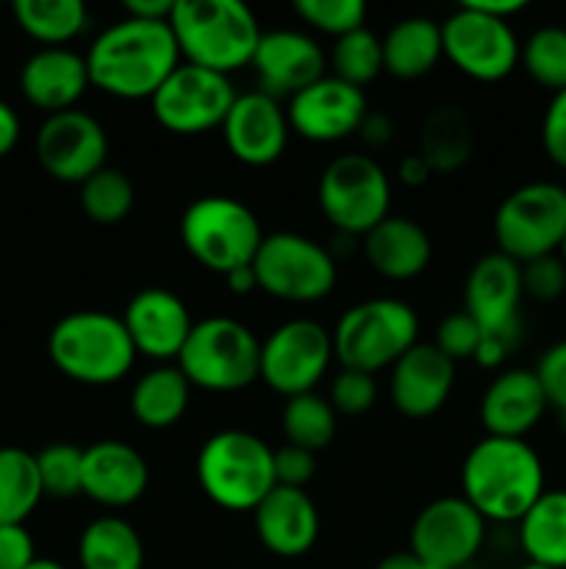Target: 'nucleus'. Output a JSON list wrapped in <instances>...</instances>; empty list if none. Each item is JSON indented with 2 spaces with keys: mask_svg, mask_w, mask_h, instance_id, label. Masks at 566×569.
Returning <instances> with one entry per match:
<instances>
[{
  "mask_svg": "<svg viewBox=\"0 0 566 569\" xmlns=\"http://www.w3.org/2000/svg\"><path fill=\"white\" fill-rule=\"evenodd\" d=\"M89 83L120 100H150L181 64L170 22L122 17L87 50Z\"/></svg>",
  "mask_w": 566,
  "mask_h": 569,
  "instance_id": "f257e3e1",
  "label": "nucleus"
},
{
  "mask_svg": "<svg viewBox=\"0 0 566 569\" xmlns=\"http://www.w3.org/2000/svg\"><path fill=\"white\" fill-rule=\"evenodd\" d=\"M461 489L486 522H519L547 492L542 456L527 439L483 437L461 465Z\"/></svg>",
  "mask_w": 566,
  "mask_h": 569,
  "instance_id": "f03ea898",
  "label": "nucleus"
},
{
  "mask_svg": "<svg viewBox=\"0 0 566 569\" xmlns=\"http://www.w3.org/2000/svg\"><path fill=\"white\" fill-rule=\"evenodd\" d=\"M170 28L186 64L222 76L247 67L264 33L242 0H175Z\"/></svg>",
  "mask_w": 566,
  "mask_h": 569,
  "instance_id": "7ed1b4c3",
  "label": "nucleus"
},
{
  "mask_svg": "<svg viewBox=\"0 0 566 569\" xmlns=\"http://www.w3.org/2000/svg\"><path fill=\"white\" fill-rule=\"evenodd\" d=\"M48 356L55 370L83 387L120 383L137 361L122 317L83 309L61 317L48 337Z\"/></svg>",
  "mask_w": 566,
  "mask_h": 569,
  "instance_id": "20e7f679",
  "label": "nucleus"
},
{
  "mask_svg": "<svg viewBox=\"0 0 566 569\" xmlns=\"http://www.w3.org/2000/svg\"><path fill=\"white\" fill-rule=\"evenodd\" d=\"M275 450L261 437L239 428L211 433L194 461L200 489L214 506L225 511H250L277 487Z\"/></svg>",
  "mask_w": 566,
  "mask_h": 569,
  "instance_id": "39448f33",
  "label": "nucleus"
},
{
  "mask_svg": "<svg viewBox=\"0 0 566 569\" xmlns=\"http://www.w3.org/2000/svg\"><path fill=\"white\" fill-rule=\"evenodd\" d=\"M333 337V356L342 370L375 372L392 370L400 356L420 342V317L405 300L370 298L350 306L338 317Z\"/></svg>",
  "mask_w": 566,
  "mask_h": 569,
  "instance_id": "423d86ee",
  "label": "nucleus"
},
{
  "mask_svg": "<svg viewBox=\"0 0 566 569\" xmlns=\"http://www.w3.org/2000/svg\"><path fill=\"white\" fill-rule=\"evenodd\" d=\"M181 242L198 264L225 278L239 267L253 264L264 231L247 203L231 194H205L183 211Z\"/></svg>",
  "mask_w": 566,
  "mask_h": 569,
  "instance_id": "0eeeda50",
  "label": "nucleus"
},
{
  "mask_svg": "<svg viewBox=\"0 0 566 569\" xmlns=\"http://www.w3.org/2000/svg\"><path fill=\"white\" fill-rule=\"evenodd\" d=\"M175 365L194 389L239 392L261 378V339L233 317H205L192 326Z\"/></svg>",
  "mask_w": 566,
  "mask_h": 569,
  "instance_id": "6e6552de",
  "label": "nucleus"
},
{
  "mask_svg": "<svg viewBox=\"0 0 566 569\" xmlns=\"http://www.w3.org/2000/svg\"><path fill=\"white\" fill-rule=\"evenodd\" d=\"M566 239V187L530 181L505 194L494 211V242L508 259L527 264L555 256Z\"/></svg>",
  "mask_w": 566,
  "mask_h": 569,
  "instance_id": "1a4fd4ad",
  "label": "nucleus"
},
{
  "mask_svg": "<svg viewBox=\"0 0 566 569\" xmlns=\"http://www.w3.org/2000/svg\"><path fill=\"white\" fill-rule=\"evenodd\" d=\"M316 203L325 220L342 237L364 239L377 222L388 217L392 181L372 156H336L322 170L320 183H316Z\"/></svg>",
  "mask_w": 566,
  "mask_h": 569,
  "instance_id": "9d476101",
  "label": "nucleus"
},
{
  "mask_svg": "<svg viewBox=\"0 0 566 569\" xmlns=\"http://www.w3.org/2000/svg\"><path fill=\"white\" fill-rule=\"evenodd\" d=\"M261 292L286 303H316L336 287V259L331 248L294 231L264 237L253 259Z\"/></svg>",
  "mask_w": 566,
  "mask_h": 569,
  "instance_id": "9b49d317",
  "label": "nucleus"
},
{
  "mask_svg": "<svg viewBox=\"0 0 566 569\" xmlns=\"http://www.w3.org/2000/svg\"><path fill=\"white\" fill-rule=\"evenodd\" d=\"M444 59L481 83H497L519 67L522 42L511 22L481 14L472 6L461 3L442 22Z\"/></svg>",
  "mask_w": 566,
  "mask_h": 569,
  "instance_id": "f8f14e48",
  "label": "nucleus"
},
{
  "mask_svg": "<svg viewBox=\"0 0 566 569\" xmlns=\"http://www.w3.org/2000/svg\"><path fill=\"white\" fill-rule=\"evenodd\" d=\"M236 100L231 78L205 67L181 61L178 70L150 98L155 122L178 137H198V133L220 128Z\"/></svg>",
  "mask_w": 566,
  "mask_h": 569,
  "instance_id": "ddd939ff",
  "label": "nucleus"
},
{
  "mask_svg": "<svg viewBox=\"0 0 566 569\" xmlns=\"http://www.w3.org/2000/svg\"><path fill=\"white\" fill-rule=\"evenodd\" d=\"M333 356V337L316 320H286L261 342V381L281 398L314 392Z\"/></svg>",
  "mask_w": 566,
  "mask_h": 569,
  "instance_id": "4468645a",
  "label": "nucleus"
},
{
  "mask_svg": "<svg viewBox=\"0 0 566 569\" xmlns=\"http://www.w3.org/2000/svg\"><path fill=\"white\" fill-rule=\"evenodd\" d=\"M486 520L464 498H438L411 522V553L422 565L464 569L481 553Z\"/></svg>",
  "mask_w": 566,
  "mask_h": 569,
  "instance_id": "2eb2a0df",
  "label": "nucleus"
},
{
  "mask_svg": "<svg viewBox=\"0 0 566 569\" xmlns=\"http://www.w3.org/2000/svg\"><path fill=\"white\" fill-rule=\"evenodd\" d=\"M109 133L98 117L81 109L48 114L37 133V159L50 178L61 183H78L105 167Z\"/></svg>",
  "mask_w": 566,
  "mask_h": 569,
  "instance_id": "dca6fc26",
  "label": "nucleus"
},
{
  "mask_svg": "<svg viewBox=\"0 0 566 569\" xmlns=\"http://www.w3.org/2000/svg\"><path fill=\"white\" fill-rule=\"evenodd\" d=\"M366 111L370 106L364 89L336 76H322L320 81L292 94L286 103L292 133L316 144L342 142L350 133H358Z\"/></svg>",
  "mask_w": 566,
  "mask_h": 569,
  "instance_id": "f3484780",
  "label": "nucleus"
},
{
  "mask_svg": "<svg viewBox=\"0 0 566 569\" xmlns=\"http://www.w3.org/2000/svg\"><path fill=\"white\" fill-rule=\"evenodd\" d=\"M220 128L228 153L247 167L275 164L292 137L281 100L270 98L261 89L236 94Z\"/></svg>",
  "mask_w": 566,
  "mask_h": 569,
  "instance_id": "a211bd4d",
  "label": "nucleus"
},
{
  "mask_svg": "<svg viewBox=\"0 0 566 569\" xmlns=\"http://www.w3.org/2000/svg\"><path fill=\"white\" fill-rule=\"evenodd\" d=\"M522 298V264L499 250L477 259L466 276L464 311L481 326L483 333L516 337Z\"/></svg>",
  "mask_w": 566,
  "mask_h": 569,
  "instance_id": "6ab92c4d",
  "label": "nucleus"
},
{
  "mask_svg": "<svg viewBox=\"0 0 566 569\" xmlns=\"http://www.w3.org/2000/svg\"><path fill=\"white\" fill-rule=\"evenodd\" d=\"M325 50L314 37L292 28L264 31L250 67L259 76V89L270 98L283 100L297 94L325 76Z\"/></svg>",
  "mask_w": 566,
  "mask_h": 569,
  "instance_id": "aec40b11",
  "label": "nucleus"
},
{
  "mask_svg": "<svg viewBox=\"0 0 566 569\" xmlns=\"http://www.w3.org/2000/svg\"><path fill=\"white\" fill-rule=\"evenodd\" d=\"M120 317L137 348V356H148L161 365L172 359L178 361L194 326L186 303L164 287L139 289Z\"/></svg>",
  "mask_w": 566,
  "mask_h": 569,
  "instance_id": "412c9836",
  "label": "nucleus"
},
{
  "mask_svg": "<svg viewBox=\"0 0 566 569\" xmlns=\"http://www.w3.org/2000/svg\"><path fill=\"white\" fill-rule=\"evenodd\" d=\"M455 383V361L433 342H416L400 356L388 378L394 409L411 420H427L444 409Z\"/></svg>",
  "mask_w": 566,
  "mask_h": 569,
  "instance_id": "4be33fe9",
  "label": "nucleus"
},
{
  "mask_svg": "<svg viewBox=\"0 0 566 569\" xmlns=\"http://www.w3.org/2000/svg\"><path fill=\"white\" fill-rule=\"evenodd\" d=\"M150 483V467L137 448L120 439H100L83 448L81 495L105 509H128Z\"/></svg>",
  "mask_w": 566,
  "mask_h": 569,
  "instance_id": "5701e85b",
  "label": "nucleus"
},
{
  "mask_svg": "<svg viewBox=\"0 0 566 569\" xmlns=\"http://www.w3.org/2000/svg\"><path fill=\"white\" fill-rule=\"evenodd\" d=\"M549 403L536 370L511 367L486 387L481 398V422L486 437L525 439L547 415Z\"/></svg>",
  "mask_w": 566,
  "mask_h": 569,
  "instance_id": "b1692460",
  "label": "nucleus"
},
{
  "mask_svg": "<svg viewBox=\"0 0 566 569\" xmlns=\"http://www.w3.org/2000/svg\"><path fill=\"white\" fill-rule=\"evenodd\" d=\"M259 542L277 559H300L320 537V511L305 489L275 487L253 511Z\"/></svg>",
  "mask_w": 566,
  "mask_h": 569,
  "instance_id": "393cba45",
  "label": "nucleus"
},
{
  "mask_svg": "<svg viewBox=\"0 0 566 569\" xmlns=\"http://www.w3.org/2000/svg\"><path fill=\"white\" fill-rule=\"evenodd\" d=\"M89 83L87 59L72 48H39L20 70V89L26 100L48 114L75 109Z\"/></svg>",
  "mask_w": 566,
  "mask_h": 569,
  "instance_id": "a878e982",
  "label": "nucleus"
},
{
  "mask_svg": "<svg viewBox=\"0 0 566 569\" xmlns=\"http://www.w3.org/2000/svg\"><path fill=\"white\" fill-rule=\"evenodd\" d=\"M361 248L372 270L388 281H411L422 276L433 259V244L425 228L400 214H388L377 222Z\"/></svg>",
  "mask_w": 566,
  "mask_h": 569,
  "instance_id": "bb28decb",
  "label": "nucleus"
},
{
  "mask_svg": "<svg viewBox=\"0 0 566 569\" xmlns=\"http://www.w3.org/2000/svg\"><path fill=\"white\" fill-rule=\"evenodd\" d=\"M383 44V72L400 78V81H416L427 76L438 59H444L442 48V22L433 17L414 14L394 22L381 37Z\"/></svg>",
  "mask_w": 566,
  "mask_h": 569,
  "instance_id": "cd10ccee",
  "label": "nucleus"
},
{
  "mask_svg": "<svg viewBox=\"0 0 566 569\" xmlns=\"http://www.w3.org/2000/svg\"><path fill=\"white\" fill-rule=\"evenodd\" d=\"M192 383L178 365H159L144 372L131 389L133 420L150 431H166L186 415Z\"/></svg>",
  "mask_w": 566,
  "mask_h": 569,
  "instance_id": "c85d7f7f",
  "label": "nucleus"
},
{
  "mask_svg": "<svg viewBox=\"0 0 566 569\" xmlns=\"http://www.w3.org/2000/svg\"><path fill=\"white\" fill-rule=\"evenodd\" d=\"M472 150H475V128L461 106L444 103L427 111L416 153L431 164L433 172L461 170L472 159Z\"/></svg>",
  "mask_w": 566,
  "mask_h": 569,
  "instance_id": "c756f323",
  "label": "nucleus"
},
{
  "mask_svg": "<svg viewBox=\"0 0 566 569\" xmlns=\"http://www.w3.org/2000/svg\"><path fill=\"white\" fill-rule=\"evenodd\" d=\"M78 565L81 569H142V537L122 517H98L83 528L78 539Z\"/></svg>",
  "mask_w": 566,
  "mask_h": 569,
  "instance_id": "7c9ffc66",
  "label": "nucleus"
},
{
  "mask_svg": "<svg viewBox=\"0 0 566 569\" xmlns=\"http://www.w3.org/2000/svg\"><path fill=\"white\" fill-rule=\"evenodd\" d=\"M519 545L527 561L566 569V489H547L519 520Z\"/></svg>",
  "mask_w": 566,
  "mask_h": 569,
  "instance_id": "2f4dec72",
  "label": "nucleus"
},
{
  "mask_svg": "<svg viewBox=\"0 0 566 569\" xmlns=\"http://www.w3.org/2000/svg\"><path fill=\"white\" fill-rule=\"evenodd\" d=\"M17 26L44 48H67L89 26V9L81 0H17L11 6Z\"/></svg>",
  "mask_w": 566,
  "mask_h": 569,
  "instance_id": "473e14b6",
  "label": "nucleus"
},
{
  "mask_svg": "<svg viewBox=\"0 0 566 569\" xmlns=\"http://www.w3.org/2000/svg\"><path fill=\"white\" fill-rule=\"evenodd\" d=\"M42 498L37 453L0 448V526H26Z\"/></svg>",
  "mask_w": 566,
  "mask_h": 569,
  "instance_id": "72a5a7b5",
  "label": "nucleus"
},
{
  "mask_svg": "<svg viewBox=\"0 0 566 569\" xmlns=\"http://www.w3.org/2000/svg\"><path fill=\"white\" fill-rule=\"evenodd\" d=\"M281 428L289 445L320 453L336 437V411H333L331 400L322 395H297L283 403Z\"/></svg>",
  "mask_w": 566,
  "mask_h": 569,
  "instance_id": "f704fd0d",
  "label": "nucleus"
},
{
  "mask_svg": "<svg viewBox=\"0 0 566 569\" xmlns=\"http://www.w3.org/2000/svg\"><path fill=\"white\" fill-rule=\"evenodd\" d=\"M133 200L137 192L131 178L109 164L81 183V209L98 226H117L125 220L133 211Z\"/></svg>",
  "mask_w": 566,
  "mask_h": 569,
  "instance_id": "c9c22d12",
  "label": "nucleus"
},
{
  "mask_svg": "<svg viewBox=\"0 0 566 569\" xmlns=\"http://www.w3.org/2000/svg\"><path fill=\"white\" fill-rule=\"evenodd\" d=\"M519 64L538 87L549 92H564L566 89V28L544 26L527 37L522 44Z\"/></svg>",
  "mask_w": 566,
  "mask_h": 569,
  "instance_id": "e433bc0d",
  "label": "nucleus"
},
{
  "mask_svg": "<svg viewBox=\"0 0 566 569\" xmlns=\"http://www.w3.org/2000/svg\"><path fill=\"white\" fill-rule=\"evenodd\" d=\"M331 67L333 76L353 83V87L364 89L366 83H372L383 72L381 37L372 33L366 26L353 33H344V37H338L336 44H333Z\"/></svg>",
  "mask_w": 566,
  "mask_h": 569,
  "instance_id": "4c0bfd02",
  "label": "nucleus"
},
{
  "mask_svg": "<svg viewBox=\"0 0 566 569\" xmlns=\"http://www.w3.org/2000/svg\"><path fill=\"white\" fill-rule=\"evenodd\" d=\"M37 470L44 498H78L83 481V448L72 442L48 445L37 453Z\"/></svg>",
  "mask_w": 566,
  "mask_h": 569,
  "instance_id": "58836bf2",
  "label": "nucleus"
},
{
  "mask_svg": "<svg viewBox=\"0 0 566 569\" xmlns=\"http://www.w3.org/2000/svg\"><path fill=\"white\" fill-rule=\"evenodd\" d=\"M294 14L305 26L338 39L344 33H353L358 28H364L366 3L364 0H297L294 3Z\"/></svg>",
  "mask_w": 566,
  "mask_h": 569,
  "instance_id": "ea45409f",
  "label": "nucleus"
},
{
  "mask_svg": "<svg viewBox=\"0 0 566 569\" xmlns=\"http://www.w3.org/2000/svg\"><path fill=\"white\" fill-rule=\"evenodd\" d=\"M331 406L336 415L358 417L370 411L377 400L375 376L361 370H342L331 383Z\"/></svg>",
  "mask_w": 566,
  "mask_h": 569,
  "instance_id": "a19ab883",
  "label": "nucleus"
},
{
  "mask_svg": "<svg viewBox=\"0 0 566 569\" xmlns=\"http://www.w3.org/2000/svg\"><path fill=\"white\" fill-rule=\"evenodd\" d=\"M483 331L475 320H472L466 311H453V315L444 317L436 328V345L447 359H453L455 365L466 359H475V350L481 345Z\"/></svg>",
  "mask_w": 566,
  "mask_h": 569,
  "instance_id": "79ce46f5",
  "label": "nucleus"
},
{
  "mask_svg": "<svg viewBox=\"0 0 566 569\" xmlns=\"http://www.w3.org/2000/svg\"><path fill=\"white\" fill-rule=\"evenodd\" d=\"M522 289L538 303H553L566 292V267L560 256H542L522 264Z\"/></svg>",
  "mask_w": 566,
  "mask_h": 569,
  "instance_id": "37998d69",
  "label": "nucleus"
},
{
  "mask_svg": "<svg viewBox=\"0 0 566 569\" xmlns=\"http://www.w3.org/2000/svg\"><path fill=\"white\" fill-rule=\"evenodd\" d=\"M533 370H536L538 381H542L549 409L558 411L560 420L566 422V339L549 345Z\"/></svg>",
  "mask_w": 566,
  "mask_h": 569,
  "instance_id": "c03bdc74",
  "label": "nucleus"
},
{
  "mask_svg": "<svg viewBox=\"0 0 566 569\" xmlns=\"http://www.w3.org/2000/svg\"><path fill=\"white\" fill-rule=\"evenodd\" d=\"M542 148L555 167L566 170V89L555 92L544 109Z\"/></svg>",
  "mask_w": 566,
  "mask_h": 569,
  "instance_id": "a18cd8bd",
  "label": "nucleus"
},
{
  "mask_svg": "<svg viewBox=\"0 0 566 569\" xmlns=\"http://www.w3.org/2000/svg\"><path fill=\"white\" fill-rule=\"evenodd\" d=\"M272 465H275V483L277 487L305 489V483L314 478L316 472V453L294 445H283L272 453Z\"/></svg>",
  "mask_w": 566,
  "mask_h": 569,
  "instance_id": "49530a36",
  "label": "nucleus"
},
{
  "mask_svg": "<svg viewBox=\"0 0 566 569\" xmlns=\"http://www.w3.org/2000/svg\"><path fill=\"white\" fill-rule=\"evenodd\" d=\"M37 559L33 537L26 526H0V569H28Z\"/></svg>",
  "mask_w": 566,
  "mask_h": 569,
  "instance_id": "de8ad7c7",
  "label": "nucleus"
},
{
  "mask_svg": "<svg viewBox=\"0 0 566 569\" xmlns=\"http://www.w3.org/2000/svg\"><path fill=\"white\" fill-rule=\"evenodd\" d=\"M516 345V337H505V333H483L481 345L475 350V365L486 367V370H497Z\"/></svg>",
  "mask_w": 566,
  "mask_h": 569,
  "instance_id": "09e8293b",
  "label": "nucleus"
},
{
  "mask_svg": "<svg viewBox=\"0 0 566 569\" xmlns=\"http://www.w3.org/2000/svg\"><path fill=\"white\" fill-rule=\"evenodd\" d=\"M358 137L370 148H386L394 137V122L386 114H381V111H366V117L358 126Z\"/></svg>",
  "mask_w": 566,
  "mask_h": 569,
  "instance_id": "8fccbe9b",
  "label": "nucleus"
},
{
  "mask_svg": "<svg viewBox=\"0 0 566 569\" xmlns=\"http://www.w3.org/2000/svg\"><path fill=\"white\" fill-rule=\"evenodd\" d=\"M175 0H125L122 11L133 20H150V22H170Z\"/></svg>",
  "mask_w": 566,
  "mask_h": 569,
  "instance_id": "3c124183",
  "label": "nucleus"
},
{
  "mask_svg": "<svg viewBox=\"0 0 566 569\" xmlns=\"http://www.w3.org/2000/svg\"><path fill=\"white\" fill-rule=\"evenodd\" d=\"M17 142H20V117L6 100H0V159L9 156Z\"/></svg>",
  "mask_w": 566,
  "mask_h": 569,
  "instance_id": "603ef678",
  "label": "nucleus"
},
{
  "mask_svg": "<svg viewBox=\"0 0 566 569\" xmlns=\"http://www.w3.org/2000/svg\"><path fill=\"white\" fill-rule=\"evenodd\" d=\"M431 176H433L431 164H427L420 153L405 156L397 167V178L405 183V187H425V183L431 181Z\"/></svg>",
  "mask_w": 566,
  "mask_h": 569,
  "instance_id": "864d4df0",
  "label": "nucleus"
},
{
  "mask_svg": "<svg viewBox=\"0 0 566 569\" xmlns=\"http://www.w3.org/2000/svg\"><path fill=\"white\" fill-rule=\"evenodd\" d=\"M464 3L472 6V9H477L481 14L497 17V20H505V22H511V17H516L519 11L527 9L525 0H464Z\"/></svg>",
  "mask_w": 566,
  "mask_h": 569,
  "instance_id": "5fc2aeb1",
  "label": "nucleus"
},
{
  "mask_svg": "<svg viewBox=\"0 0 566 569\" xmlns=\"http://www.w3.org/2000/svg\"><path fill=\"white\" fill-rule=\"evenodd\" d=\"M225 283H228V289H231L233 295H250L253 289H259V278H255L253 264L239 267V270L228 272Z\"/></svg>",
  "mask_w": 566,
  "mask_h": 569,
  "instance_id": "6e6d98bb",
  "label": "nucleus"
},
{
  "mask_svg": "<svg viewBox=\"0 0 566 569\" xmlns=\"http://www.w3.org/2000/svg\"><path fill=\"white\" fill-rule=\"evenodd\" d=\"M375 569H422V561L411 550H403V553L386 556Z\"/></svg>",
  "mask_w": 566,
  "mask_h": 569,
  "instance_id": "4d7b16f0",
  "label": "nucleus"
},
{
  "mask_svg": "<svg viewBox=\"0 0 566 569\" xmlns=\"http://www.w3.org/2000/svg\"><path fill=\"white\" fill-rule=\"evenodd\" d=\"M28 569H64V567H61L59 561H53V559H37Z\"/></svg>",
  "mask_w": 566,
  "mask_h": 569,
  "instance_id": "13d9d810",
  "label": "nucleus"
},
{
  "mask_svg": "<svg viewBox=\"0 0 566 569\" xmlns=\"http://www.w3.org/2000/svg\"><path fill=\"white\" fill-rule=\"evenodd\" d=\"M558 256H560V261H564V267H566V239H564V244H560Z\"/></svg>",
  "mask_w": 566,
  "mask_h": 569,
  "instance_id": "bf43d9fd",
  "label": "nucleus"
},
{
  "mask_svg": "<svg viewBox=\"0 0 566 569\" xmlns=\"http://www.w3.org/2000/svg\"><path fill=\"white\" fill-rule=\"evenodd\" d=\"M519 569H549V567H542V565H533V561H527V565L519 567Z\"/></svg>",
  "mask_w": 566,
  "mask_h": 569,
  "instance_id": "052dcab7",
  "label": "nucleus"
},
{
  "mask_svg": "<svg viewBox=\"0 0 566 569\" xmlns=\"http://www.w3.org/2000/svg\"><path fill=\"white\" fill-rule=\"evenodd\" d=\"M422 569H447V567H433V565H422Z\"/></svg>",
  "mask_w": 566,
  "mask_h": 569,
  "instance_id": "680f3d73",
  "label": "nucleus"
}]
</instances>
